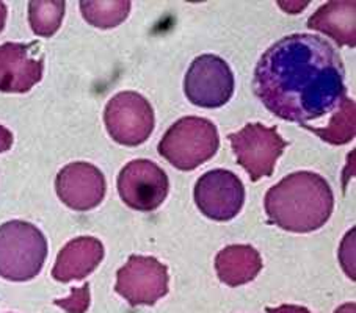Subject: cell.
<instances>
[{"mask_svg":"<svg viewBox=\"0 0 356 313\" xmlns=\"http://www.w3.org/2000/svg\"><path fill=\"white\" fill-rule=\"evenodd\" d=\"M346 69L336 49L317 35L293 33L270 46L254 71V93L281 119L322 118L346 97Z\"/></svg>","mask_w":356,"mask_h":313,"instance_id":"cell-1","label":"cell"},{"mask_svg":"<svg viewBox=\"0 0 356 313\" xmlns=\"http://www.w3.org/2000/svg\"><path fill=\"white\" fill-rule=\"evenodd\" d=\"M264 207L270 223L289 232L308 233L327 224L334 196L322 176L300 171L270 188Z\"/></svg>","mask_w":356,"mask_h":313,"instance_id":"cell-2","label":"cell"},{"mask_svg":"<svg viewBox=\"0 0 356 313\" xmlns=\"http://www.w3.org/2000/svg\"><path fill=\"white\" fill-rule=\"evenodd\" d=\"M47 240L38 227L21 219L0 226V278L27 282L41 273Z\"/></svg>","mask_w":356,"mask_h":313,"instance_id":"cell-3","label":"cell"},{"mask_svg":"<svg viewBox=\"0 0 356 313\" xmlns=\"http://www.w3.org/2000/svg\"><path fill=\"white\" fill-rule=\"evenodd\" d=\"M218 147L220 137L213 122L198 116H187L168 128L157 151L175 168L193 171L211 160Z\"/></svg>","mask_w":356,"mask_h":313,"instance_id":"cell-4","label":"cell"},{"mask_svg":"<svg viewBox=\"0 0 356 313\" xmlns=\"http://www.w3.org/2000/svg\"><path fill=\"white\" fill-rule=\"evenodd\" d=\"M104 122L116 143L138 146L148 141L154 130V110L146 97L134 91H122L107 102Z\"/></svg>","mask_w":356,"mask_h":313,"instance_id":"cell-5","label":"cell"},{"mask_svg":"<svg viewBox=\"0 0 356 313\" xmlns=\"http://www.w3.org/2000/svg\"><path fill=\"white\" fill-rule=\"evenodd\" d=\"M228 139L238 164L253 182L273 174L276 162L287 147V141L275 127H266L259 122L247 124L242 130L231 133Z\"/></svg>","mask_w":356,"mask_h":313,"instance_id":"cell-6","label":"cell"},{"mask_svg":"<svg viewBox=\"0 0 356 313\" xmlns=\"http://www.w3.org/2000/svg\"><path fill=\"white\" fill-rule=\"evenodd\" d=\"M184 91L193 105L220 108L234 94V74L223 58L211 53L201 55L188 67Z\"/></svg>","mask_w":356,"mask_h":313,"instance_id":"cell-7","label":"cell"},{"mask_svg":"<svg viewBox=\"0 0 356 313\" xmlns=\"http://www.w3.org/2000/svg\"><path fill=\"white\" fill-rule=\"evenodd\" d=\"M168 269L156 257L131 255L116 273L115 290L131 305H154L168 293Z\"/></svg>","mask_w":356,"mask_h":313,"instance_id":"cell-8","label":"cell"},{"mask_svg":"<svg viewBox=\"0 0 356 313\" xmlns=\"http://www.w3.org/2000/svg\"><path fill=\"white\" fill-rule=\"evenodd\" d=\"M168 189V176L159 164L146 158L127 163L118 176V193L122 202L138 212H152L161 207Z\"/></svg>","mask_w":356,"mask_h":313,"instance_id":"cell-9","label":"cell"},{"mask_svg":"<svg viewBox=\"0 0 356 313\" xmlns=\"http://www.w3.org/2000/svg\"><path fill=\"white\" fill-rule=\"evenodd\" d=\"M195 202L204 217L213 221H229L243 207V183L231 171H207L196 182Z\"/></svg>","mask_w":356,"mask_h":313,"instance_id":"cell-10","label":"cell"},{"mask_svg":"<svg viewBox=\"0 0 356 313\" xmlns=\"http://www.w3.org/2000/svg\"><path fill=\"white\" fill-rule=\"evenodd\" d=\"M44 55L38 42H5L0 46V91L27 93L41 82Z\"/></svg>","mask_w":356,"mask_h":313,"instance_id":"cell-11","label":"cell"},{"mask_svg":"<svg viewBox=\"0 0 356 313\" xmlns=\"http://www.w3.org/2000/svg\"><path fill=\"white\" fill-rule=\"evenodd\" d=\"M55 189L65 205L76 212H88L106 198L107 182L95 164L74 162L60 171L55 179Z\"/></svg>","mask_w":356,"mask_h":313,"instance_id":"cell-12","label":"cell"},{"mask_svg":"<svg viewBox=\"0 0 356 313\" xmlns=\"http://www.w3.org/2000/svg\"><path fill=\"white\" fill-rule=\"evenodd\" d=\"M104 259L102 243L95 237H81L71 240L57 255L52 276L58 282L85 279L99 267Z\"/></svg>","mask_w":356,"mask_h":313,"instance_id":"cell-13","label":"cell"},{"mask_svg":"<svg viewBox=\"0 0 356 313\" xmlns=\"http://www.w3.org/2000/svg\"><path fill=\"white\" fill-rule=\"evenodd\" d=\"M218 279L229 287L245 285L262 269L261 254L248 244H232L220 251L216 257Z\"/></svg>","mask_w":356,"mask_h":313,"instance_id":"cell-14","label":"cell"},{"mask_svg":"<svg viewBox=\"0 0 356 313\" xmlns=\"http://www.w3.org/2000/svg\"><path fill=\"white\" fill-rule=\"evenodd\" d=\"M355 2H328L308 19V27L333 38L339 46H356Z\"/></svg>","mask_w":356,"mask_h":313,"instance_id":"cell-15","label":"cell"},{"mask_svg":"<svg viewBox=\"0 0 356 313\" xmlns=\"http://www.w3.org/2000/svg\"><path fill=\"white\" fill-rule=\"evenodd\" d=\"M129 0H96L81 2V11L85 21L97 28H113L124 22L131 11Z\"/></svg>","mask_w":356,"mask_h":313,"instance_id":"cell-16","label":"cell"},{"mask_svg":"<svg viewBox=\"0 0 356 313\" xmlns=\"http://www.w3.org/2000/svg\"><path fill=\"white\" fill-rule=\"evenodd\" d=\"M311 132L318 135L323 141L331 144H346L355 138V101L343 97L339 107L331 118L330 124L325 128H314L311 126H303Z\"/></svg>","mask_w":356,"mask_h":313,"instance_id":"cell-17","label":"cell"},{"mask_svg":"<svg viewBox=\"0 0 356 313\" xmlns=\"http://www.w3.org/2000/svg\"><path fill=\"white\" fill-rule=\"evenodd\" d=\"M66 3L60 0H32L29 3V22L35 35L49 38L58 32L65 17Z\"/></svg>","mask_w":356,"mask_h":313,"instance_id":"cell-18","label":"cell"},{"mask_svg":"<svg viewBox=\"0 0 356 313\" xmlns=\"http://www.w3.org/2000/svg\"><path fill=\"white\" fill-rule=\"evenodd\" d=\"M55 304L67 313H85L90 307V285L85 284L81 288H72L70 298L57 299Z\"/></svg>","mask_w":356,"mask_h":313,"instance_id":"cell-19","label":"cell"},{"mask_svg":"<svg viewBox=\"0 0 356 313\" xmlns=\"http://www.w3.org/2000/svg\"><path fill=\"white\" fill-rule=\"evenodd\" d=\"M355 232L356 229H352L347 233L339 249L341 265L352 280H355Z\"/></svg>","mask_w":356,"mask_h":313,"instance_id":"cell-20","label":"cell"},{"mask_svg":"<svg viewBox=\"0 0 356 313\" xmlns=\"http://www.w3.org/2000/svg\"><path fill=\"white\" fill-rule=\"evenodd\" d=\"M11 146H13V133L7 127L0 126V153L10 151Z\"/></svg>","mask_w":356,"mask_h":313,"instance_id":"cell-21","label":"cell"},{"mask_svg":"<svg viewBox=\"0 0 356 313\" xmlns=\"http://www.w3.org/2000/svg\"><path fill=\"white\" fill-rule=\"evenodd\" d=\"M267 313H311L306 307L302 305H280V307H267Z\"/></svg>","mask_w":356,"mask_h":313,"instance_id":"cell-22","label":"cell"},{"mask_svg":"<svg viewBox=\"0 0 356 313\" xmlns=\"http://www.w3.org/2000/svg\"><path fill=\"white\" fill-rule=\"evenodd\" d=\"M308 2H305V3H302V2H289V3H286V2H280V7L281 8H284L287 13H291V15H297V13H300V11H302L303 8H306L308 7Z\"/></svg>","mask_w":356,"mask_h":313,"instance_id":"cell-23","label":"cell"},{"mask_svg":"<svg viewBox=\"0 0 356 313\" xmlns=\"http://www.w3.org/2000/svg\"><path fill=\"white\" fill-rule=\"evenodd\" d=\"M334 313H356V304L355 303H347L341 307H337Z\"/></svg>","mask_w":356,"mask_h":313,"instance_id":"cell-24","label":"cell"},{"mask_svg":"<svg viewBox=\"0 0 356 313\" xmlns=\"http://www.w3.org/2000/svg\"><path fill=\"white\" fill-rule=\"evenodd\" d=\"M7 5H5L3 2H0V32H2L3 27H5V22H7Z\"/></svg>","mask_w":356,"mask_h":313,"instance_id":"cell-25","label":"cell"}]
</instances>
